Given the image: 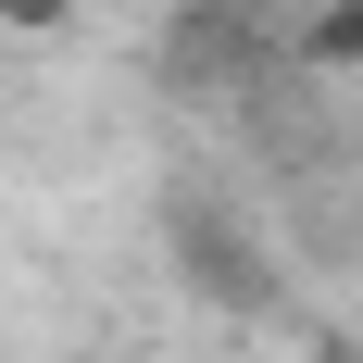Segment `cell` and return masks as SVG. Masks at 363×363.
Listing matches in <instances>:
<instances>
[{"instance_id": "cell-3", "label": "cell", "mask_w": 363, "mask_h": 363, "mask_svg": "<svg viewBox=\"0 0 363 363\" xmlns=\"http://www.w3.org/2000/svg\"><path fill=\"white\" fill-rule=\"evenodd\" d=\"M289 63H313V75H363V0H301Z\"/></svg>"}, {"instance_id": "cell-1", "label": "cell", "mask_w": 363, "mask_h": 363, "mask_svg": "<svg viewBox=\"0 0 363 363\" xmlns=\"http://www.w3.org/2000/svg\"><path fill=\"white\" fill-rule=\"evenodd\" d=\"M176 276L201 301H225V313H251L263 289H276V263H263V238L238 213H225V201H176Z\"/></svg>"}, {"instance_id": "cell-2", "label": "cell", "mask_w": 363, "mask_h": 363, "mask_svg": "<svg viewBox=\"0 0 363 363\" xmlns=\"http://www.w3.org/2000/svg\"><path fill=\"white\" fill-rule=\"evenodd\" d=\"M251 50H263V13H251V0H188L176 26H163V75H176V88L251 75Z\"/></svg>"}, {"instance_id": "cell-5", "label": "cell", "mask_w": 363, "mask_h": 363, "mask_svg": "<svg viewBox=\"0 0 363 363\" xmlns=\"http://www.w3.org/2000/svg\"><path fill=\"white\" fill-rule=\"evenodd\" d=\"M301 363H363V338H313V351H301Z\"/></svg>"}, {"instance_id": "cell-4", "label": "cell", "mask_w": 363, "mask_h": 363, "mask_svg": "<svg viewBox=\"0 0 363 363\" xmlns=\"http://www.w3.org/2000/svg\"><path fill=\"white\" fill-rule=\"evenodd\" d=\"M88 0H0V38H75Z\"/></svg>"}]
</instances>
